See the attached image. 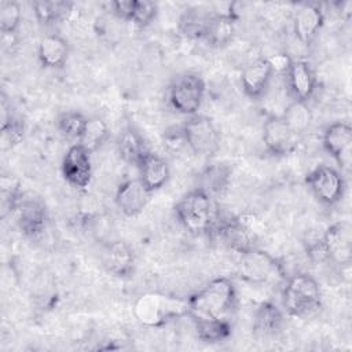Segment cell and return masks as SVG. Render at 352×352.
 Masks as SVG:
<instances>
[{
	"mask_svg": "<svg viewBox=\"0 0 352 352\" xmlns=\"http://www.w3.org/2000/svg\"><path fill=\"white\" fill-rule=\"evenodd\" d=\"M91 154L80 143L69 147L62 160L63 179L74 188H85L92 180Z\"/></svg>",
	"mask_w": 352,
	"mask_h": 352,
	"instance_id": "9c48e42d",
	"label": "cell"
},
{
	"mask_svg": "<svg viewBox=\"0 0 352 352\" xmlns=\"http://www.w3.org/2000/svg\"><path fill=\"white\" fill-rule=\"evenodd\" d=\"M104 268L120 278H126L133 272L135 254L132 248L124 241L110 242L103 250Z\"/></svg>",
	"mask_w": 352,
	"mask_h": 352,
	"instance_id": "d6986e66",
	"label": "cell"
},
{
	"mask_svg": "<svg viewBox=\"0 0 352 352\" xmlns=\"http://www.w3.org/2000/svg\"><path fill=\"white\" fill-rule=\"evenodd\" d=\"M238 275L242 280L252 285L270 283L283 276L279 261L268 252L253 248L241 253L238 261Z\"/></svg>",
	"mask_w": 352,
	"mask_h": 352,
	"instance_id": "8992f818",
	"label": "cell"
},
{
	"mask_svg": "<svg viewBox=\"0 0 352 352\" xmlns=\"http://www.w3.org/2000/svg\"><path fill=\"white\" fill-rule=\"evenodd\" d=\"M37 56L44 67L60 69L67 62L69 44L60 34H45L38 43Z\"/></svg>",
	"mask_w": 352,
	"mask_h": 352,
	"instance_id": "ffe728a7",
	"label": "cell"
},
{
	"mask_svg": "<svg viewBox=\"0 0 352 352\" xmlns=\"http://www.w3.org/2000/svg\"><path fill=\"white\" fill-rule=\"evenodd\" d=\"M274 69L268 58H258L250 62L241 73V85L246 96L250 99H260L265 95Z\"/></svg>",
	"mask_w": 352,
	"mask_h": 352,
	"instance_id": "2e32d148",
	"label": "cell"
},
{
	"mask_svg": "<svg viewBox=\"0 0 352 352\" xmlns=\"http://www.w3.org/2000/svg\"><path fill=\"white\" fill-rule=\"evenodd\" d=\"M322 142L324 150L340 168L349 170L352 164V126L344 121L333 122L324 129Z\"/></svg>",
	"mask_w": 352,
	"mask_h": 352,
	"instance_id": "30bf717a",
	"label": "cell"
},
{
	"mask_svg": "<svg viewBox=\"0 0 352 352\" xmlns=\"http://www.w3.org/2000/svg\"><path fill=\"white\" fill-rule=\"evenodd\" d=\"M210 232H213L224 245L236 250L239 254L254 248L253 231H250L249 227L238 219H214Z\"/></svg>",
	"mask_w": 352,
	"mask_h": 352,
	"instance_id": "4fadbf2b",
	"label": "cell"
},
{
	"mask_svg": "<svg viewBox=\"0 0 352 352\" xmlns=\"http://www.w3.org/2000/svg\"><path fill=\"white\" fill-rule=\"evenodd\" d=\"M283 326V312L271 301L261 302L253 316V331L257 337H272Z\"/></svg>",
	"mask_w": 352,
	"mask_h": 352,
	"instance_id": "cb8c5ba5",
	"label": "cell"
},
{
	"mask_svg": "<svg viewBox=\"0 0 352 352\" xmlns=\"http://www.w3.org/2000/svg\"><path fill=\"white\" fill-rule=\"evenodd\" d=\"M195 333L198 338L204 342L214 344L227 340L231 336L232 326L228 319L224 320H205L194 322Z\"/></svg>",
	"mask_w": 352,
	"mask_h": 352,
	"instance_id": "f1b7e54d",
	"label": "cell"
},
{
	"mask_svg": "<svg viewBox=\"0 0 352 352\" xmlns=\"http://www.w3.org/2000/svg\"><path fill=\"white\" fill-rule=\"evenodd\" d=\"M231 179V169L226 164H212L206 166L199 176V188L209 195L221 192L227 188Z\"/></svg>",
	"mask_w": 352,
	"mask_h": 352,
	"instance_id": "d4e9b609",
	"label": "cell"
},
{
	"mask_svg": "<svg viewBox=\"0 0 352 352\" xmlns=\"http://www.w3.org/2000/svg\"><path fill=\"white\" fill-rule=\"evenodd\" d=\"M324 22V12L322 7L316 3L302 4L294 14L293 18V30L297 40L309 45L320 32Z\"/></svg>",
	"mask_w": 352,
	"mask_h": 352,
	"instance_id": "e0dca14e",
	"label": "cell"
},
{
	"mask_svg": "<svg viewBox=\"0 0 352 352\" xmlns=\"http://www.w3.org/2000/svg\"><path fill=\"white\" fill-rule=\"evenodd\" d=\"M182 129L187 147L195 155L209 157L217 151L220 135L209 117L194 114L182 125Z\"/></svg>",
	"mask_w": 352,
	"mask_h": 352,
	"instance_id": "52a82bcc",
	"label": "cell"
},
{
	"mask_svg": "<svg viewBox=\"0 0 352 352\" xmlns=\"http://www.w3.org/2000/svg\"><path fill=\"white\" fill-rule=\"evenodd\" d=\"M282 304L290 316L302 319L314 316L322 308L318 280L305 272L289 276L282 287Z\"/></svg>",
	"mask_w": 352,
	"mask_h": 352,
	"instance_id": "7a4b0ae2",
	"label": "cell"
},
{
	"mask_svg": "<svg viewBox=\"0 0 352 352\" xmlns=\"http://www.w3.org/2000/svg\"><path fill=\"white\" fill-rule=\"evenodd\" d=\"M151 191L144 186V183L138 179H128L124 180L116 191V205L128 217H135L140 214L148 201H150Z\"/></svg>",
	"mask_w": 352,
	"mask_h": 352,
	"instance_id": "5bb4252c",
	"label": "cell"
},
{
	"mask_svg": "<svg viewBox=\"0 0 352 352\" xmlns=\"http://www.w3.org/2000/svg\"><path fill=\"white\" fill-rule=\"evenodd\" d=\"M88 117H85L82 113L77 111V110H69V111H63L59 114L58 120H56V125L58 129L70 139H80L85 124H87Z\"/></svg>",
	"mask_w": 352,
	"mask_h": 352,
	"instance_id": "1f68e13d",
	"label": "cell"
},
{
	"mask_svg": "<svg viewBox=\"0 0 352 352\" xmlns=\"http://www.w3.org/2000/svg\"><path fill=\"white\" fill-rule=\"evenodd\" d=\"M179 223L194 235L210 232L214 221L212 195L199 187L186 192L175 205Z\"/></svg>",
	"mask_w": 352,
	"mask_h": 352,
	"instance_id": "3957f363",
	"label": "cell"
},
{
	"mask_svg": "<svg viewBox=\"0 0 352 352\" xmlns=\"http://www.w3.org/2000/svg\"><path fill=\"white\" fill-rule=\"evenodd\" d=\"M158 7L155 3L148 0H133L132 14L129 21H132L138 26H147L157 16Z\"/></svg>",
	"mask_w": 352,
	"mask_h": 352,
	"instance_id": "836d02e7",
	"label": "cell"
},
{
	"mask_svg": "<svg viewBox=\"0 0 352 352\" xmlns=\"http://www.w3.org/2000/svg\"><path fill=\"white\" fill-rule=\"evenodd\" d=\"M16 223L19 230L30 238H36L44 231L47 221L45 206L38 199H21L16 209Z\"/></svg>",
	"mask_w": 352,
	"mask_h": 352,
	"instance_id": "ac0fdd59",
	"label": "cell"
},
{
	"mask_svg": "<svg viewBox=\"0 0 352 352\" xmlns=\"http://www.w3.org/2000/svg\"><path fill=\"white\" fill-rule=\"evenodd\" d=\"M111 7H113V12L117 16H120L125 21H129L131 14H132L133 0H117V1L111 3Z\"/></svg>",
	"mask_w": 352,
	"mask_h": 352,
	"instance_id": "d590c367",
	"label": "cell"
},
{
	"mask_svg": "<svg viewBox=\"0 0 352 352\" xmlns=\"http://www.w3.org/2000/svg\"><path fill=\"white\" fill-rule=\"evenodd\" d=\"M22 19L21 6L16 1H3L0 4V29L4 34H12Z\"/></svg>",
	"mask_w": 352,
	"mask_h": 352,
	"instance_id": "d6a6232c",
	"label": "cell"
},
{
	"mask_svg": "<svg viewBox=\"0 0 352 352\" xmlns=\"http://www.w3.org/2000/svg\"><path fill=\"white\" fill-rule=\"evenodd\" d=\"M282 118L286 121V124L290 126V129L296 133L300 135L307 131V128L311 124L312 114L305 102H298V100H292L286 107L282 114Z\"/></svg>",
	"mask_w": 352,
	"mask_h": 352,
	"instance_id": "4dcf8cb0",
	"label": "cell"
},
{
	"mask_svg": "<svg viewBox=\"0 0 352 352\" xmlns=\"http://www.w3.org/2000/svg\"><path fill=\"white\" fill-rule=\"evenodd\" d=\"M285 74L293 100L307 103L316 89V76L311 65L301 59H292Z\"/></svg>",
	"mask_w": 352,
	"mask_h": 352,
	"instance_id": "9a60e30c",
	"label": "cell"
},
{
	"mask_svg": "<svg viewBox=\"0 0 352 352\" xmlns=\"http://www.w3.org/2000/svg\"><path fill=\"white\" fill-rule=\"evenodd\" d=\"M268 59H270V63H271L274 72H283V73H286V70L292 62V59L289 56H286L285 54H278L274 58H268Z\"/></svg>",
	"mask_w": 352,
	"mask_h": 352,
	"instance_id": "8d00e7d4",
	"label": "cell"
},
{
	"mask_svg": "<svg viewBox=\"0 0 352 352\" xmlns=\"http://www.w3.org/2000/svg\"><path fill=\"white\" fill-rule=\"evenodd\" d=\"M164 142H165L164 144L168 147V150H172V151H177L182 146H187L182 126L177 129L175 128L173 131H168V133L164 138Z\"/></svg>",
	"mask_w": 352,
	"mask_h": 352,
	"instance_id": "e575fe53",
	"label": "cell"
},
{
	"mask_svg": "<svg viewBox=\"0 0 352 352\" xmlns=\"http://www.w3.org/2000/svg\"><path fill=\"white\" fill-rule=\"evenodd\" d=\"M138 168L140 172V180L151 192L162 188L170 176L169 165L165 158L151 151L144 157Z\"/></svg>",
	"mask_w": 352,
	"mask_h": 352,
	"instance_id": "44dd1931",
	"label": "cell"
},
{
	"mask_svg": "<svg viewBox=\"0 0 352 352\" xmlns=\"http://www.w3.org/2000/svg\"><path fill=\"white\" fill-rule=\"evenodd\" d=\"M235 21L236 16L234 11L210 14L204 40H206L212 47H223L228 44L234 37Z\"/></svg>",
	"mask_w": 352,
	"mask_h": 352,
	"instance_id": "7402d4cb",
	"label": "cell"
},
{
	"mask_svg": "<svg viewBox=\"0 0 352 352\" xmlns=\"http://www.w3.org/2000/svg\"><path fill=\"white\" fill-rule=\"evenodd\" d=\"M138 319L148 326H160L168 320L187 315V300L164 294H144L135 304Z\"/></svg>",
	"mask_w": 352,
	"mask_h": 352,
	"instance_id": "277c9868",
	"label": "cell"
},
{
	"mask_svg": "<svg viewBox=\"0 0 352 352\" xmlns=\"http://www.w3.org/2000/svg\"><path fill=\"white\" fill-rule=\"evenodd\" d=\"M322 243L329 260L340 265L351 264L352 227L348 221H337L327 227L322 236Z\"/></svg>",
	"mask_w": 352,
	"mask_h": 352,
	"instance_id": "8fae6325",
	"label": "cell"
},
{
	"mask_svg": "<svg viewBox=\"0 0 352 352\" xmlns=\"http://www.w3.org/2000/svg\"><path fill=\"white\" fill-rule=\"evenodd\" d=\"M120 157L129 165L139 166L144 157L150 153L144 138L133 128L126 126L117 142Z\"/></svg>",
	"mask_w": 352,
	"mask_h": 352,
	"instance_id": "603a6c76",
	"label": "cell"
},
{
	"mask_svg": "<svg viewBox=\"0 0 352 352\" xmlns=\"http://www.w3.org/2000/svg\"><path fill=\"white\" fill-rule=\"evenodd\" d=\"M1 139L3 143H8L10 147L18 144L25 133V124L19 116L12 113L11 106L3 100L1 104Z\"/></svg>",
	"mask_w": 352,
	"mask_h": 352,
	"instance_id": "4316f807",
	"label": "cell"
},
{
	"mask_svg": "<svg viewBox=\"0 0 352 352\" xmlns=\"http://www.w3.org/2000/svg\"><path fill=\"white\" fill-rule=\"evenodd\" d=\"M236 305V290L230 278L219 276L187 298V316L192 322L224 320Z\"/></svg>",
	"mask_w": 352,
	"mask_h": 352,
	"instance_id": "6da1fadb",
	"label": "cell"
},
{
	"mask_svg": "<svg viewBox=\"0 0 352 352\" xmlns=\"http://www.w3.org/2000/svg\"><path fill=\"white\" fill-rule=\"evenodd\" d=\"M209 16L210 14H206L198 8L186 10V12L180 18L179 28L184 36L190 38L201 40L205 37Z\"/></svg>",
	"mask_w": 352,
	"mask_h": 352,
	"instance_id": "f546056e",
	"label": "cell"
},
{
	"mask_svg": "<svg viewBox=\"0 0 352 352\" xmlns=\"http://www.w3.org/2000/svg\"><path fill=\"white\" fill-rule=\"evenodd\" d=\"M305 183L318 201L330 206L338 204L345 191L342 175L329 165H319L312 169L305 177Z\"/></svg>",
	"mask_w": 352,
	"mask_h": 352,
	"instance_id": "ba28073f",
	"label": "cell"
},
{
	"mask_svg": "<svg viewBox=\"0 0 352 352\" xmlns=\"http://www.w3.org/2000/svg\"><path fill=\"white\" fill-rule=\"evenodd\" d=\"M297 138L282 116H270L263 125V142L267 151L272 155H286L297 144Z\"/></svg>",
	"mask_w": 352,
	"mask_h": 352,
	"instance_id": "7c38bea8",
	"label": "cell"
},
{
	"mask_svg": "<svg viewBox=\"0 0 352 352\" xmlns=\"http://www.w3.org/2000/svg\"><path fill=\"white\" fill-rule=\"evenodd\" d=\"M109 128L99 117H88L85 128L78 139V143L89 153L96 151L107 139Z\"/></svg>",
	"mask_w": 352,
	"mask_h": 352,
	"instance_id": "83f0119b",
	"label": "cell"
},
{
	"mask_svg": "<svg viewBox=\"0 0 352 352\" xmlns=\"http://www.w3.org/2000/svg\"><path fill=\"white\" fill-rule=\"evenodd\" d=\"M205 82L197 73L176 76L169 87V103L172 109L184 116H194L202 106Z\"/></svg>",
	"mask_w": 352,
	"mask_h": 352,
	"instance_id": "5b68a950",
	"label": "cell"
},
{
	"mask_svg": "<svg viewBox=\"0 0 352 352\" xmlns=\"http://www.w3.org/2000/svg\"><path fill=\"white\" fill-rule=\"evenodd\" d=\"M36 19L41 25H51L66 19L72 14L73 3L70 1H45L38 0L32 4Z\"/></svg>",
	"mask_w": 352,
	"mask_h": 352,
	"instance_id": "484cf974",
	"label": "cell"
}]
</instances>
